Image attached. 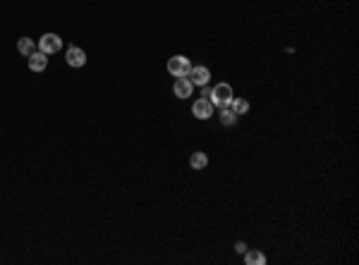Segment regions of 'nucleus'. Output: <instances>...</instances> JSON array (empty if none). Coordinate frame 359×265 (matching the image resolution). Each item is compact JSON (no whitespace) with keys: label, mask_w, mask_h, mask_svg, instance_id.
<instances>
[{"label":"nucleus","mask_w":359,"mask_h":265,"mask_svg":"<svg viewBox=\"0 0 359 265\" xmlns=\"http://www.w3.org/2000/svg\"><path fill=\"white\" fill-rule=\"evenodd\" d=\"M235 96H233V86L230 84H225V81H221V84H216L213 89H211V96H208V101L213 103V106H230V101H233Z\"/></svg>","instance_id":"1"},{"label":"nucleus","mask_w":359,"mask_h":265,"mask_svg":"<svg viewBox=\"0 0 359 265\" xmlns=\"http://www.w3.org/2000/svg\"><path fill=\"white\" fill-rule=\"evenodd\" d=\"M189 69H192V62H189L184 55H173V57L168 60V72H170L173 77H187Z\"/></svg>","instance_id":"2"},{"label":"nucleus","mask_w":359,"mask_h":265,"mask_svg":"<svg viewBox=\"0 0 359 265\" xmlns=\"http://www.w3.org/2000/svg\"><path fill=\"white\" fill-rule=\"evenodd\" d=\"M62 48V39L58 34H43L39 39V51H43L46 55H53Z\"/></svg>","instance_id":"3"},{"label":"nucleus","mask_w":359,"mask_h":265,"mask_svg":"<svg viewBox=\"0 0 359 265\" xmlns=\"http://www.w3.org/2000/svg\"><path fill=\"white\" fill-rule=\"evenodd\" d=\"M192 112L196 119H208L213 115V103H211L208 98H199V101H194Z\"/></svg>","instance_id":"4"},{"label":"nucleus","mask_w":359,"mask_h":265,"mask_svg":"<svg viewBox=\"0 0 359 265\" xmlns=\"http://www.w3.org/2000/svg\"><path fill=\"white\" fill-rule=\"evenodd\" d=\"M187 79L192 81L194 86H204V84H208L211 81V72H208L206 67H192L189 69V74H187Z\"/></svg>","instance_id":"5"},{"label":"nucleus","mask_w":359,"mask_h":265,"mask_svg":"<svg viewBox=\"0 0 359 265\" xmlns=\"http://www.w3.org/2000/svg\"><path fill=\"white\" fill-rule=\"evenodd\" d=\"M65 60H67L69 67H84L86 65V53L82 48H77V46H69L67 53H65Z\"/></svg>","instance_id":"6"},{"label":"nucleus","mask_w":359,"mask_h":265,"mask_svg":"<svg viewBox=\"0 0 359 265\" xmlns=\"http://www.w3.org/2000/svg\"><path fill=\"white\" fill-rule=\"evenodd\" d=\"M173 91H175V96L178 98H189L194 91V84L187 77H178L175 79V84H173Z\"/></svg>","instance_id":"7"},{"label":"nucleus","mask_w":359,"mask_h":265,"mask_svg":"<svg viewBox=\"0 0 359 265\" xmlns=\"http://www.w3.org/2000/svg\"><path fill=\"white\" fill-rule=\"evenodd\" d=\"M48 67V55L43 53V51H34V53L29 55V69L31 72H43Z\"/></svg>","instance_id":"8"},{"label":"nucleus","mask_w":359,"mask_h":265,"mask_svg":"<svg viewBox=\"0 0 359 265\" xmlns=\"http://www.w3.org/2000/svg\"><path fill=\"white\" fill-rule=\"evenodd\" d=\"M189 165H192L194 170H204L208 165V156L204 151H196V153H192V158H189Z\"/></svg>","instance_id":"9"},{"label":"nucleus","mask_w":359,"mask_h":265,"mask_svg":"<svg viewBox=\"0 0 359 265\" xmlns=\"http://www.w3.org/2000/svg\"><path fill=\"white\" fill-rule=\"evenodd\" d=\"M17 51H19V55H31L34 51H36V46H34V41L29 39V36H22V39L17 41Z\"/></svg>","instance_id":"10"},{"label":"nucleus","mask_w":359,"mask_h":265,"mask_svg":"<svg viewBox=\"0 0 359 265\" xmlns=\"http://www.w3.org/2000/svg\"><path fill=\"white\" fill-rule=\"evenodd\" d=\"M244 263L247 265H266V256L261 251H249L244 253Z\"/></svg>","instance_id":"11"},{"label":"nucleus","mask_w":359,"mask_h":265,"mask_svg":"<svg viewBox=\"0 0 359 265\" xmlns=\"http://www.w3.org/2000/svg\"><path fill=\"white\" fill-rule=\"evenodd\" d=\"M235 122H237V115L230 110V106L221 107V124H223V127H233Z\"/></svg>","instance_id":"12"},{"label":"nucleus","mask_w":359,"mask_h":265,"mask_svg":"<svg viewBox=\"0 0 359 265\" xmlns=\"http://www.w3.org/2000/svg\"><path fill=\"white\" fill-rule=\"evenodd\" d=\"M230 110H233L235 115H244V112H249V101H244V98H233V101H230Z\"/></svg>","instance_id":"13"},{"label":"nucleus","mask_w":359,"mask_h":265,"mask_svg":"<svg viewBox=\"0 0 359 265\" xmlns=\"http://www.w3.org/2000/svg\"><path fill=\"white\" fill-rule=\"evenodd\" d=\"M237 253H242V256L247 253V244L244 241H237Z\"/></svg>","instance_id":"14"},{"label":"nucleus","mask_w":359,"mask_h":265,"mask_svg":"<svg viewBox=\"0 0 359 265\" xmlns=\"http://www.w3.org/2000/svg\"><path fill=\"white\" fill-rule=\"evenodd\" d=\"M201 96H204V98H208V96H211V89H208V84H204V89H201Z\"/></svg>","instance_id":"15"}]
</instances>
